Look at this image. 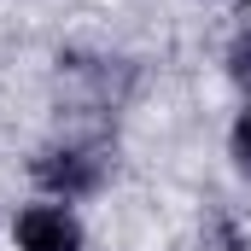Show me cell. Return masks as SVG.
<instances>
[{"label": "cell", "mask_w": 251, "mask_h": 251, "mask_svg": "<svg viewBox=\"0 0 251 251\" xmlns=\"http://www.w3.org/2000/svg\"><path fill=\"white\" fill-rule=\"evenodd\" d=\"M35 181L53 193L59 204H70V199H82V193H94L105 181V158L88 152V146H53V152L35 158Z\"/></svg>", "instance_id": "obj_1"}, {"label": "cell", "mask_w": 251, "mask_h": 251, "mask_svg": "<svg viewBox=\"0 0 251 251\" xmlns=\"http://www.w3.org/2000/svg\"><path fill=\"white\" fill-rule=\"evenodd\" d=\"M12 240H18V251H82V222H76L70 204L41 199V204H24L18 210Z\"/></svg>", "instance_id": "obj_2"}, {"label": "cell", "mask_w": 251, "mask_h": 251, "mask_svg": "<svg viewBox=\"0 0 251 251\" xmlns=\"http://www.w3.org/2000/svg\"><path fill=\"white\" fill-rule=\"evenodd\" d=\"M228 82H234V88L251 100V24L234 35V41H228Z\"/></svg>", "instance_id": "obj_3"}, {"label": "cell", "mask_w": 251, "mask_h": 251, "mask_svg": "<svg viewBox=\"0 0 251 251\" xmlns=\"http://www.w3.org/2000/svg\"><path fill=\"white\" fill-rule=\"evenodd\" d=\"M228 152H234V164L251 176V100H246V111L234 117V128H228Z\"/></svg>", "instance_id": "obj_4"}]
</instances>
